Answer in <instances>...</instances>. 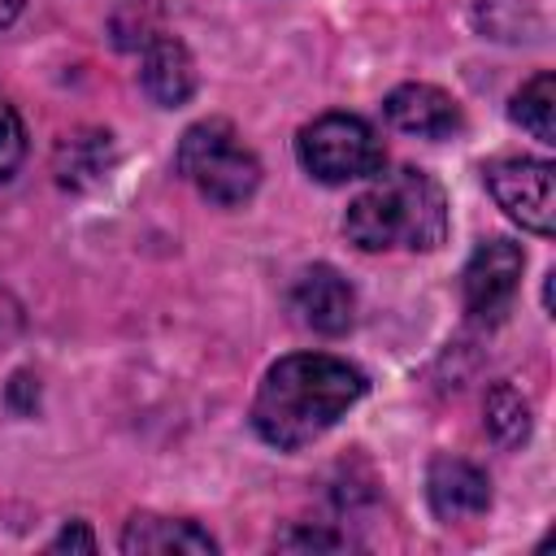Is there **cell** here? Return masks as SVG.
<instances>
[{"mask_svg":"<svg viewBox=\"0 0 556 556\" xmlns=\"http://www.w3.org/2000/svg\"><path fill=\"white\" fill-rule=\"evenodd\" d=\"M343 235L361 252H434L447 239V195L421 169H378V182L348 204Z\"/></svg>","mask_w":556,"mask_h":556,"instance_id":"obj_2","label":"cell"},{"mask_svg":"<svg viewBox=\"0 0 556 556\" xmlns=\"http://www.w3.org/2000/svg\"><path fill=\"white\" fill-rule=\"evenodd\" d=\"M174 165L217 208H239L261 187V161L226 117H204L187 126Z\"/></svg>","mask_w":556,"mask_h":556,"instance_id":"obj_3","label":"cell"},{"mask_svg":"<svg viewBox=\"0 0 556 556\" xmlns=\"http://www.w3.org/2000/svg\"><path fill=\"white\" fill-rule=\"evenodd\" d=\"M109 174V135H74L56 148V178L61 187H91Z\"/></svg>","mask_w":556,"mask_h":556,"instance_id":"obj_12","label":"cell"},{"mask_svg":"<svg viewBox=\"0 0 556 556\" xmlns=\"http://www.w3.org/2000/svg\"><path fill=\"white\" fill-rule=\"evenodd\" d=\"M426 495L439 521H473L491 508V478L460 456H434L426 469Z\"/></svg>","mask_w":556,"mask_h":556,"instance_id":"obj_8","label":"cell"},{"mask_svg":"<svg viewBox=\"0 0 556 556\" xmlns=\"http://www.w3.org/2000/svg\"><path fill=\"white\" fill-rule=\"evenodd\" d=\"M521 269H526V252L513 239H486L473 248V256L465 261L460 274V295H465V313L473 321H500L521 287Z\"/></svg>","mask_w":556,"mask_h":556,"instance_id":"obj_5","label":"cell"},{"mask_svg":"<svg viewBox=\"0 0 556 556\" xmlns=\"http://www.w3.org/2000/svg\"><path fill=\"white\" fill-rule=\"evenodd\" d=\"M382 109H387V122L395 130L417 135V139H434V143L460 135V126H465L460 104L443 87H430V83H404V87H395L382 100Z\"/></svg>","mask_w":556,"mask_h":556,"instance_id":"obj_7","label":"cell"},{"mask_svg":"<svg viewBox=\"0 0 556 556\" xmlns=\"http://www.w3.org/2000/svg\"><path fill=\"white\" fill-rule=\"evenodd\" d=\"M26 156V130H22V117L13 113V104L0 96V182L22 165Z\"/></svg>","mask_w":556,"mask_h":556,"instance_id":"obj_15","label":"cell"},{"mask_svg":"<svg viewBox=\"0 0 556 556\" xmlns=\"http://www.w3.org/2000/svg\"><path fill=\"white\" fill-rule=\"evenodd\" d=\"M365 391H369L365 374L343 356H326V352L282 356L261 378V391L252 400V430L278 452H300L317 443Z\"/></svg>","mask_w":556,"mask_h":556,"instance_id":"obj_1","label":"cell"},{"mask_svg":"<svg viewBox=\"0 0 556 556\" xmlns=\"http://www.w3.org/2000/svg\"><path fill=\"white\" fill-rule=\"evenodd\" d=\"M48 547H52V552H96V534H91L83 521H70Z\"/></svg>","mask_w":556,"mask_h":556,"instance_id":"obj_17","label":"cell"},{"mask_svg":"<svg viewBox=\"0 0 556 556\" xmlns=\"http://www.w3.org/2000/svg\"><path fill=\"white\" fill-rule=\"evenodd\" d=\"M17 330H22V304L0 287V348H9L17 339Z\"/></svg>","mask_w":556,"mask_h":556,"instance_id":"obj_18","label":"cell"},{"mask_svg":"<svg viewBox=\"0 0 556 556\" xmlns=\"http://www.w3.org/2000/svg\"><path fill=\"white\" fill-rule=\"evenodd\" d=\"M513 122L530 130L539 143H556V78L534 74L517 96H513Z\"/></svg>","mask_w":556,"mask_h":556,"instance_id":"obj_14","label":"cell"},{"mask_svg":"<svg viewBox=\"0 0 556 556\" xmlns=\"http://www.w3.org/2000/svg\"><path fill=\"white\" fill-rule=\"evenodd\" d=\"M122 552H126V556H174V552L213 556V552H217V539H213L208 530H200L195 521L139 513V517H130L126 530H122Z\"/></svg>","mask_w":556,"mask_h":556,"instance_id":"obj_11","label":"cell"},{"mask_svg":"<svg viewBox=\"0 0 556 556\" xmlns=\"http://www.w3.org/2000/svg\"><path fill=\"white\" fill-rule=\"evenodd\" d=\"M139 83H143L148 100L161 104V109L187 104L191 91H195V61L182 48V39L152 35L148 48H143V61H139Z\"/></svg>","mask_w":556,"mask_h":556,"instance_id":"obj_10","label":"cell"},{"mask_svg":"<svg viewBox=\"0 0 556 556\" xmlns=\"http://www.w3.org/2000/svg\"><path fill=\"white\" fill-rule=\"evenodd\" d=\"M274 547H282V552H304V547H343V539H339V534H330V530H308V526H300V530L278 534V539H274Z\"/></svg>","mask_w":556,"mask_h":556,"instance_id":"obj_16","label":"cell"},{"mask_svg":"<svg viewBox=\"0 0 556 556\" xmlns=\"http://www.w3.org/2000/svg\"><path fill=\"white\" fill-rule=\"evenodd\" d=\"M482 413H486V430H491V439L500 447H521L530 439V400L521 395V387L495 382L486 391Z\"/></svg>","mask_w":556,"mask_h":556,"instance_id":"obj_13","label":"cell"},{"mask_svg":"<svg viewBox=\"0 0 556 556\" xmlns=\"http://www.w3.org/2000/svg\"><path fill=\"white\" fill-rule=\"evenodd\" d=\"M291 308L295 317L317 330V334H343L352 326V313H356V295L348 287V278L334 269V265H313L295 278L291 287Z\"/></svg>","mask_w":556,"mask_h":556,"instance_id":"obj_9","label":"cell"},{"mask_svg":"<svg viewBox=\"0 0 556 556\" xmlns=\"http://www.w3.org/2000/svg\"><path fill=\"white\" fill-rule=\"evenodd\" d=\"M295 156L317 182H330V187L374 178L387 165L382 139L365 117H352V113H326L308 122L295 139Z\"/></svg>","mask_w":556,"mask_h":556,"instance_id":"obj_4","label":"cell"},{"mask_svg":"<svg viewBox=\"0 0 556 556\" xmlns=\"http://www.w3.org/2000/svg\"><path fill=\"white\" fill-rule=\"evenodd\" d=\"M495 204L534 235H552V165L534 156H495L482 169Z\"/></svg>","mask_w":556,"mask_h":556,"instance_id":"obj_6","label":"cell"}]
</instances>
